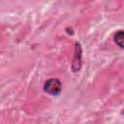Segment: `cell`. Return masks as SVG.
<instances>
[{"mask_svg":"<svg viewBox=\"0 0 124 124\" xmlns=\"http://www.w3.org/2000/svg\"><path fill=\"white\" fill-rule=\"evenodd\" d=\"M43 90L50 96H58L62 90V83L58 78H48L44 83Z\"/></svg>","mask_w":124,"mask_h":124,"instance_id":"cell-1","label":"cell"},{"mask_svg":"<svg viewBox=\"0 0 124 124\" xmlns=\"http://www.w3.org/2000/svg\"><path fill=\"white\" fill-rule=\"evenodd\" d=\"M81 56H82L81 46L78 42H76L75 43V53H74V58H73L72 66H71L74 73L78 72L81 68Z\"/></svg>","mask_w":124,"mask_h":124,"instance_id":"cell-2","label":"cell"},{"mask_svg":"<svg viewBox=\"0 0 124 124\" xmlns=\"http://www.w3.org/2000/svg\"><path fill=\"white\" fill-rule=\"evenodd\" d=\"M123 38H124V36H123V30H118L113 35V41H114V43L120 48H123V46H124V45H123Z\"/></svg>","mask_w":124,"mask_h":124,"instance_id":"cell-3","label":"cell"}]
</instances>
